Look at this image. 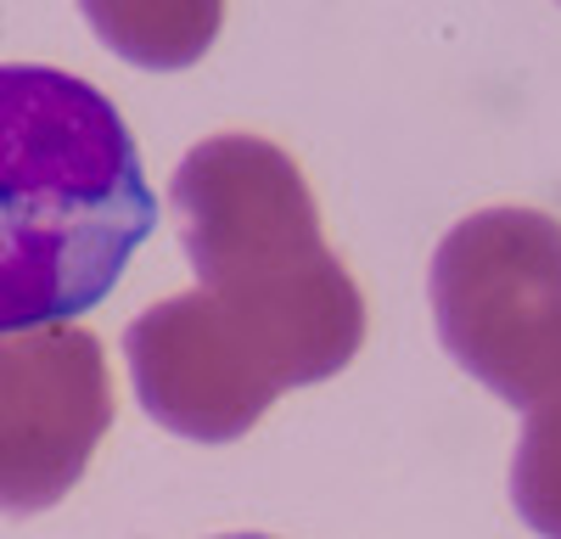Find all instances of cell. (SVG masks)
Wrapping results in <instances>:
<instances>
[{
    "label": "cell",
    "instance_id": "cell-2",
    "mask_svg": "<svg viewBox=\"0 0 561 539\" xmlns=\"http://www.w3.org/2000/svg\"><path fill=\"white\" fill-rule=\"evenodd\" d=\"M225 539H270V534H225Z\"/></svg>",
    "mask_w": 561,
    "mask_h": 539
},
{
    "label": "cell",
    "instance_id": "cell-1",
    "mask_svg": "<svg viewBox=\"0 0 561 539\" xmlns=\"http://www.w3.org/2000/svg\"><path fill=\"white\" fill-rule=\"evenodd\" d=\"M152 225L158 192L107 90L0 62V337L107 303Z\"/></svg>",
    "mask_w": 561,
    "mask_h": 539
}]
</instances>
